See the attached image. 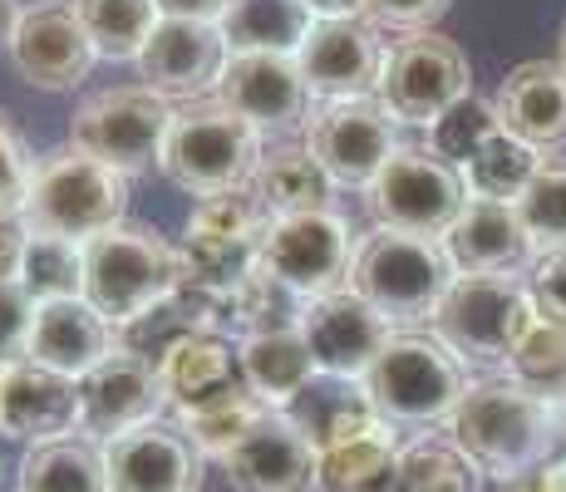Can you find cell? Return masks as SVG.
I'll use <instances>...</instances> for the list:
<instances>
[{"label": "cell", "instance_id": "816d5d0a", "mask_svg": "<svg viewBox=\"0 0 566 492\" xmlns=\"http://www.w3.org/2000/svg\"><path fill=\"white\" fill-rule=\"evenodd\" d=\"M20 0H0V45H10V35H15V25H20Z\"/></svg>", "mask_w": 566, "mask_h": 492}, {"label": "cell", "instance_id": "681fc988", "mask_svg": "<svg viewBox=\"0 0 566 492\" xmlns=\"http://www.w3.org/2000/svg\"><path fill=\"white\" fill-rule=\"evenodd\" d=\"M311 20H365V0H301Z\"/></svg>", "mask_w": 566, "mask_h": 492}, {"label": "cell", "instance_id": "7bdbcfd3", "mask_svg": "<svg viewBox=\"0 0 566 492\" xmlns=\"http://www.w3.org/2000/svg\"><path fill=\"white\" fill-rule=\"evenodd\" d=\"M30 182H35V158H30L25 138L0 118V222L25 212Z\"/></svg>", "mask_w": 566, "mask_h": 492}, {"label": "cell", "instance_id": "74e56055", "mask_svg": "<svg viewBox=\"0 0 566 492\" xmlns=\"http://www.w3.org/2000/svg\"><path fill=\"white\" fill-rule=\"evenodd\" d=\"M542 153L527 148L522 138H513L507 128H497L473 158L463 163V188H468V202H517L527 192V182L537 178L542 168Z\"/></svg>", "mask_w": 566, "mask_h": 492}, {"label": "cell", "instance_id": "60d3db41", "mask_svg": "<svg viewBox=\"0 0 566 492\" xmlns=\"http://www.w3.org/2000/svg\"><path fill=\"white\" fill-rule=\"evenodd\" d=\"M517 217L522 227H527L532 247L542 251H562L566 247V163L547 158L537 168V178L527 182V192L517 197Z\"/></svg>", "mask_w": 566, "mask_h": 492}, {"label": "cell", "instance_id": "30bf717a", "mask_svg": "<svg viewBox=\"0 0 566 492\" xmlns=\"http://www.w3.org/2000/svg\"><path fill=\"white\" fill-rule=\"evenodd\" d=\"M468 94H473V64L459 50V40L439 35V30H419V35H399L389 45L375 98L399 124L429 134Z\"/></svg>", "mask_w": 566, "mask_h": 492}, {"label": "cell", "instance_id": "4dcf8cb0", "mask_svg": "<svg viewBox=\"0 0 566 492\" xmlns=\"http://www.w3.org/2000/svg\"><path fill=\"white\" fill-rule=\"evenodd\" d=\"M315 30L301 0H232L222 15V40L232 54H301Z\"/></svg>", "mask_w": 566, "mask_h": 492}, {"label": "cell", "instance_id": "ffe728a7", "mask_svg": "<svg viewBox=\"0 0 566 492\" xmlns=\"http://www.w3.org/2000/svg\"><path fill=\"white\" fill-rule=\"evenodd\" d=\"M232 492H315L321 448L291 414H266L232 453L222 458Z\"/></svg>", "mask_w": 566, "mask_h": 492}, {"label": "cell", "instance_id": "9a60e30c", "mask_svg": "<svg viewBox=\"0 0 566 492\" xmlns=\"http://www.w3.org/2000/svg\"><path fill=\"white\" fill-rule=\"evenodd\" d=\"M212 98L242 114L266 144L306 134V118L315 108L296 54H232Z\"/></svg>", "mask_w": 566, "mask_h": 492}, {"label": "cell", "instance_id": "52a82bcc", "mask_svg": "<svg viewBox=\"0 0 566 492\" xmlns=\"http://www.w3.org/2000/svg\"><path fill=\"white\" fill-rule=\"evenodd\" d=\"M365 394L389 429H439L468 394V369L433 335L399 331L369 365Z\"/></svg>", "mask_w": 566, "mask_h": 492}, {"label": "cell", "instance_id": "d6986e66", "mask_svg": "<svg viewBox=\"0 0 566 492\" xmlns=\"http://www.w3.org/2000/svg\"><path fill=\"white\" fill-rule=\"evenodd\" d=\"M163 385L148 359L114 349L104 365H94L80 379V433L94 443H108L118 433H134L144 423L163 419Z\"/></svg>", "mask_w": 566, "mask_h": 492}, {"label": "cell", "instance_id": "c3c4849f", "mask_svg": "<svg viewBox=\"0 0 566 492\" xmlns=\"http://www.w3.org/2000/svg\"><path fill=\"white\" fill-rule=\"evenodd\" d=\"M227 6H232V0H163V15H178V20H207V25H222Z\"/></svg>", "mask_w": 566, "mask_h": 492}, {"label": "cell", "instance_id": "d590c367", "mask_svg": "<svg viewBox=\"0 0 566 492\" xmlns=\"http://www.w3.org/2000/svg\"><path fill=\"white\" fill-rule=\"evenodd\" d=\"M395 492H483V468L449 433H419L399 443Z\"/></svg>", "mask_w": 566, "mask_h": 492}, {"label": "cell", "instance_id": "7a4b0ae2", "mask_svg": "<svg viewBox=\"0 0 566 492\" xmlns=\"http://www.w3.org/2000/svg\"><path fill=\"white\" fill-rule=\"evenodd\" d=\"M453 276H459V271H453L439 237L369 227L360 242H355L350 291L365 295L395 331H419V325H429L439 301L449 295Z\"/></svg>", "mask_w": 566, "mask_h": 492}, {"label": "cell", "instance_id": "f6af8a7d", "mask_svg": "<svg viewBox=\"0 0 566 492\" xmlns=\"http://www.w3.org/2000/svg\"><path fill=\"white\" fill-rule=\"evenodd\" d=\"M30 321H35V301L20 291V281L0 286V369L25 359V349H30Z\"/></svg>", "mask_w": 566, "mask_h": 492}, {"label": "cell", "instance_id": "b9f144b4", "mask_svg": "<svg viewBox=\"0 0 566 492\" xmlns=\"http://www.w3.org/2000/svg\"><path fill=\"white\" fill-rule=\"evenodd\" d=\"M497 108H493V98H478V94H468L463 104H453L449 114L439 118V124L429 128V153H439L443 163H453V168H463L468 158H473L478 148L488 144V138L497 134Z\"/></svg>", "mask_w": 566, "mask_h": 492}, {"label": "cell", "instance_id": "5bb4252c", "mask_svg": "<svg viewBox=\"0 0 566 492\" xmlns=\"http://www.w3.org/2000/svg\"><path fill=\"white\" fill-rule=\"evenodd\" d=\"M10 64L15 74L40 94H70L90 80L94 70V40L84 30L74 0H30L20 10V25L10 35Z\"/></svg>", "mask_w": 566, "mask_h": 492}, {"label": "cell", "instance_id": "ee69618b", "mask_svg": "<svg viewBox=\"0 0 566 492\" xmlns=\"http://www.w3.org/2000/svg\"><path fill=\"white\" fill-rule=\"evenodd\" d=\"M453 0H365V20L385 35V30H399V35H419V30H433L443 15H449Z\"/></svg>", "mask_w": 566, "mask_h": 492}, {"label": "cell", "instance_id": "484cf974", "mask_svg": "<svg viewBox=\"0 0 566 492\" xmlns=\"http://www.w3.org/2000/svg\"><path fill=\"white\" fill-rule=\"evenodd\" d=\"M114 335H118V349L148 359V365L158 369L163 359L182 341H192V335H222V295L182 281L172 295H163L154 311H144L138 321H128L124 331H114Z\"/></svg>", "mask_w": 566, "mask_h": 492}, {"label": "cell", "instance_id": "d4e9b609", "mask_svg": "<svg viewBox=\"0 0 566 492\" xmlns=\"http://www.w3.org/2000/svg\"><path fill=\"white\" fill-rule=\"evenodd\" d=\"M118 349L114 325L94 311L84 295L74 301H45L35 305V321H30V349L25 359L54 369V375L84 379L94 365H104L108 355Z\"/></svg>", "mask_w": 566, "mask_h": 492}, {"label": "cell", "instance_id": "ac0fdd59", "mask_svg": "<svg viewBox=\"0 0 566 492\" xmlns=\"http://www.w3.org/2000/svg\"><path fill=\"white\" fill-rule=\"evenodd\" d=\"M389 45L369 20H315V30L301 45L296 64L306 74L315 104H340V98H375L385 74Z\"/></svg>", "mask_w": 566, "mask_h": 492}, {"label": "cell", "instance_id": "277c9868", "mask_svg": "<svg viewBox=\"0 0 566 492\" xmlns=\"http://www.w3.org/2000/svg\"><path fill=\"white\" fill-rule=\"evenodd\" d=\"M532 315H537V301H532L527 276H453L449 295L429 321V335L468 375L493 379L507 369V355L532 325Z\"/></svg>", "mask_w": 566, "mask_h": 492}, {"label": "cell", "instance_id": "cb8c5ba5", "mask_svg": "<svg viewBox=\"0 0 566 492\" xmlns=\"http://www.w3.org/2000/svg\"><path fill=\"white\" fill-rule=\"evenodd\" d=\"M497 124L527 148L547 153L566 148V64L562 60H527L503 74L493 94Z\"/></svg>", "mask_w": 566, "mask_h": 492}, {"label": "cell", "instance_id": "8992f818", "mask_svg": "<svg viewBox=\"0 0 566 492\" xmlns=\"http://www.w3.org/2000/svg\"><path fill=\"white\" fill-rule=\"evenodd\" d=\"M182 286L178 247L154 227L124 222L114 232L84 242V301L104 315L114 331L154 311L163 295Z\"/></svg>", "mask_w": 566, "mask_h": 492}, {"label": "cell", "instance_id": "e0dca14e", "mask_svg": "<svg viewBox=\"0 0 566 492\" xmlns=\"http://www.w3.org/2000/svg\"><path fill=\"white\" fill-rule=\"evenodd\" d=\"M227 60H232V50L222 40V25L163 15V25L154 30L134 70L144 90H154L168 104H198V98L217 94Z\"/></svg>", "mask_w": 566, "mask_h": 492}, {"label": "cell", "instance_id": "f35d334b", "mask_svg": "<svg viewBox=\"0 0 566 492\" xmlns=\"http://www.w3.org/2000/svg\"><path fill=\"white\" fill-rule=\"evenodd\" d=\"M503 379H513L527 394L547 404L566 399V325L552 321V315H532V325L517 335L513 355H507Z\"/></svg>", "mask_w": 566, "mask_h": 492}, {"label": "cell", "instance_id": "44dd1931", "mask_svg": "<svg viewBox=\"0 0 566 492\" xmlns=\"http://www.w3.org/2000/svg\"><path fill=\"white\" fill-rule=\"evenodd\" d=\"M80 433V379L20 359L0 369V439L50 443Z\"/></svg>", "mask_w": 566, "mask_h": 492}, {"label": "cell", "instance_id": "f546056e", "mask_svg": "<svg viewBox=\"0 0 566 492\" xmlns=\"http://www.w3.org/2000/svg\"><path fill=\"white\" fill-rule=\"evenodd\" d=\"M15 492H108L104 443L84 433L30 443L15 468Z\"/></svg>", "mask_w": 566, "mask_h": 492}, {"label": "cell", "instance_id": "9f6ffc18", "mask_svg": "<svg viewBox=\"0 0 566 492\" xmlns=\"http://www.w3.org/2000/svg\"><path fill=\"white\" fill-rule=\"evenodd\" d=\"M0 473H6V468H0Z\"/></svg>", "mask_w": 566, "mask_h": 492}, {"label": "cell", "instance_id": "83f0119b", "mask_svg": "<svg viewBox=\"0 0 566 492\" xmlns=\"http://www.w3.org/2000/svg\"><path fill=\"white\" fill-rule=\"evenodd\" d=\"M252 197L266 207V217H301V212H325L335 197V182L315 163V153L296 138L286 144H266L256 172H252Z\"/></svg>", "mask_w": 566, "mask_h": 492}, {"label": "cell", "instance_id": "e575fe53", "mask_svg": "<svg viewBox=\"0 0 566 492\" xmlns=\"http://www.w3.org/2000/svg\"><path fill=\"white\" fill-rule=\"evenodd\" d=\"M266 414L271 409L256 399V394H247V385H237V389L217 394V399L198 404V409L172 414V423H178L182 439L202 453V463H222V458L232 453V448L242 443Z\"/></svg>", "mask_w": 566, "mask_h": 492}, {"label": "cell", "instance_id": "4fadbf2b", "mask_svg": "<svg viewBox=\"0 0 566 492\" xmlns=\"http://www.w3.org/2000/svg\"><path fill=\"white\" fill-rule=\"evenodd\" d=\"M355 242L335 207L325 212H301V217H271L266 237H261V271H271L276 281H286L301 301H321L350 286L355 271Z\"/></svg>", "mask_w": 566, "mask_h": 492}, {"label": "cell", "instance_id": "1f68e13d", "mask_svg": "<svg viewBox=\"0 0 566 492\" xmlns=\"http://www.w3.org/2000/svg\"><path fill=\"white\" fill-rule=\"evenodd\" d=\"M311 301H301L286 281H276L271 271H252L232 291L222 295V335L227 341H252V335H281L301 331V315Z\"/></svg>", "mask_w": 566, "mask_h": 492}, {"label": "cell", "instance_id": "603a6c76", "mask_svg": "<svg viewBox=\"0 0 566 492\" xmlns=\"http://www.w3.org/2000/svg\"><path fill=\"white\" fill-rule=\"evenodd\" d=\"M439 242L459 276H527L537 261V247L513 202H463Z\"/></svg>", "mask_w": 566, "mask_h": 492}, {"label": "cell", "instance_id": "5b68a950", "mask_svg": "<svg viewBox=\"0 0 566 492\" xmlns=\"http://www.w3.org/2000/svg\"><path fill=\"white\" fill-rule=\"evenodd\" d=\"M266 138L247 124L242 114H232L217 98H198V104H182L172 114L168 144H163L158 172L172 188L202 197H222L252 182Z\"/></svg>", "mask_w": 566, "mask_h": 492}, {"label": "cell", "instance_id": "7dc6e473", "mask_svg": "<svg viewBox=\"0 0 566 492\" xmlns=\"http://www.w3.org/2000/svg\"><path fill=\"white\" fill-rule=\"evenodd\" d=\"M25 222L20 217H6L0 222V286H10V281H20V266H25Z\"/></svg>", "mask_w": 566, "mask_h": 492}, {"label": "cell", "instance_id": "7402d4cb", "mask_svg": "<svg viewBox=\"0 0 566 492\" xmlns=\"http://www.w3.org/2000/svg\"><path fill=\"white\" fill-rule=\"evenodd\" d=\"M108 492H202V453L178 423H144L104 443Z\"/></svg>", "mask_w": 566, "mask_h": 492}, {"label": "cell", "instance_id": "f5cc1de1", "mask_svg": "<svg viewBox=\"0 0 566 492\" xmlns=\"http://www.w3.org/2000/svg\"><path fill=\"white\" fill-rule=\"evenodd\" d=\"M557 453H566V399L557 404Z\"/></svg>", "mask_w": 566, "mask_h": 492}, {"label": "cell", "instance_id": "4316f807", "mask_svg": "<svg viewBox=\"0 0 566 492\" xmlns=\"http://www.w3.org/2000/svg\"><path fill=\"white\" fill-rule=\"evenodd\" d=\"M237 369H242L247 394H256L271 414H291L301 394L321 379V369H315L311 345L301 341V331L237 341Z\"/></svg>", "mask_w": 566, "mask_h": 492}, {"label": "cell", "instance_id": "d6a6232c", "mask_svg": "<svg viewBox=\"0 0 566 492\" xmlns=\"http://www.w3.org/2000/svg\"><path fill=\"white\" fill-rule=\"evenodd\" d=\"M399 433L389 423L321 448V488L315 492H395Z\"/></svg>", "mask_w": 566, "mask_h": 492}, {"label": "cell", "instance_id": "f907efd6", "mask_svg": "<svg viewBox=\"0 0 566 492\" xmlns=\"http://www.w3.org/2000/svg\"><path fill=\"white\" fill-rule=\"evenodd\" d=\"M537 483H542V492H566V453H557L547 468H542Z\"/></svg>", "mask_w": 566, "mask_h": 492}, {"label": "cell", "instance_id": "6da1fadb", "mask_svg": "<svg viewBox=\"0 0 566 492\" xmlns=\"http://www.w3.org/2000/svg\"><path fill=\"white\" fill-rule=\"evenodd\" d=\"M449 439L483 468V478L503 488L522 483L557 458V404L537 399L503 375L478 379L453 409Z\"/></svg>", "mask_w": 566, "mask_h": 492}, {"label": "cell", "instance_id": "7c38bea8", "mask_svg": "<svg viewBox=\"0 0 566 492\" xmlns=\"http://www.w3.org/2000/svg\"><path fill=\"white\" fill-rule=\"evenodd\" d=\"M463 202H468L463 172L453 163H443L439 153L409 144L385 163V172L365 192L369 222L413 237H443L453 227V217L463 212Z\"/></svg>", "mask_w": 566, "mask_h": 492}, {"label": "cell", "instance_id": "8d00e7d4", "mask_svg": "<svg viewBox=\"0 0 566 492\" xmlns=\"http://www.w3.org/2000/svg\"><path fill=\"white\" fill-rule=\"evenodd\" d=\"M94 54L108 64H138L144 45L163 25V0H74Z\"/></svg>", "mask_w": 566, "mask_h": 492}, {"label": "cell", "instance_id": "11a10c76", "mask_svg": "<svg viewBox=\"0 0 566 492\" xmlns=\"http://www.w3.org/2000/svg\"><path fill=\"white\" fill-rule=\"evenodd\" d=\"M557 60L566 64V25H562V54H557Z\"/></svg>", "mask_w": 566, "mask_h": 492}, {"label": "cell", "instance_id": "9c48e42d", "mask_svg": "<svg viewBox=\"0 0 566 492\" xmlns=\"http://www.w3.org/2000/svg\"><path fill=\"white\" fill-rule=\"evenodd\" d=\"M271 217L252 197V188H237L222 197H202L188 212L178 237L182 281L212 295H227L242 276H252L261 261V237Z\"/></svg>", "mask_w": 566, "mask_h": 492}, {"label": "cell", "instance_id": "ba28073f", "mask_svg": "<svg viewBox=\"0 0 566 492\" xmlns=\"http://www.w3.org/2000/svg\"><path fill=\"white\" fill-rule=\"evenodd\" d=\"M178 108L168 98H158L144 84H124V90H99L80 98L70 114V148L90 153V158L118 168L124 178L158 168L163 144Z\"/></svg>", "mask_w": 566, "mask_h": 492}, {"label": "cell", "instance_id": "db71d44e", "mask_svg": "<svg viewBox=\"0 0 566 492\" xmlns=\"http://www.w3.org/2000/svg\"><path fill=\"white\" fill-rule=\"evenodd\" d=\"M497 492H542L537 478H522V483H507V488H497Z\"/></svg>", "mask_w": 566, "mask_h": 492}, {"label": "cell", "instance_id": "2e32d148", "mask_svg": "<svg viewBox=\"0 0 566 492\" xmlns=\"http://www.w3.org/2000/svg\"><path fill=\"white\" fill-rule=\"evenodd\" d=\"M395 335H399L395 325L350 286L311 301L306 315H301V341L311 345V359H315V369H321V379L365 385L369 365L385 355V345L395 341Z\"/></svg>", "mask_w": 566, "mask_h": 492}, {"label": "cell", "instance_id": "f1b7e54d", "mask_svg": "<svg viewBox=\"0 0 566 492\" xmlns=\"http://www.w3.org/2000/svg\"><path fill=\"white\" fill-rule=\"evenodd\" d=\"M158 385L168 414L198 409V404L217 399V394L242 385V369H237V341L227 335H192L172 349L158 365Z\"/></svg>", "mask_w": 566, "mask_h": 492}, {"label": "cell", "instance_id": "bcb514c9", "mask_svg": "<svg viewBox=\"0 0 566 492\" xmlns=\"http://www.w3.org/2000/svg\"><path fill=\"white\" fill-rule=\"evenodd\" d=\"M527 286H532V301H537V311L566 325V247L562 251H542V257L532 261Z\"/></svg>", "mask_w": 566, "mask_h": 492}, {"label": "cell", "instance_id": "ab89813d", "mask_svg": "<svg viewBox=\"0 0 566 492\" xmlns=\"http://www.w3.org/2000/svg\"><path fill=\"white\" fill-rule=\"evenodd\" d=\"M20 291H25L35 305L84 295V242H64V237L30 232L25 266H20Z\"/></svg>", "mask_w": 566, "mask_h": 492}, {"label": "cell", "instance_id": "836d02e7", "mask_svg": "<svg viewBox=\"0 0 566 492\" xmlns=\"http://www.w3.org/2000/svg\"><path fill=\"white\" fill-rule=\"evenodd\" d=\"M291 419L315 439V448H331L345 439H360V433L379 429V414L369 404L365 385H350V379H315V385L296 399Z\"/></svg>", "mask_w": 566, "mask_h": 492}, {"label": "cell", "instance_id": "3957f363", "mask_svg": "<svg viewBox=\"0 0 566 492\" xmlns=\"http://www.w3.org/2000/svg\"><path fill=\"white\" fill-rule=\"evenodd\" d=\"M25 232L64 237V242H94L128 222V178L80 148H54L35 163L25 212Z\"/></svg>", "mask_w": 566, "mask_h": 492}, {"label": "cell", "instance_id": "8fae6325", "mask_svg": "<svg viewBox=\"0 0 566 492\" xmlns=\"http://www.w3.org/2000/svg\"><path fill=\"white\" fill-rule=\"evenodd\" d=\"M399 118L379 98H340V104H315L306 118L301 144L315 153L335 192H369V182L385 172V163L399 148Z\"/></svg>", "mask_w": 566, "mask_h": 492}]
</instances>
